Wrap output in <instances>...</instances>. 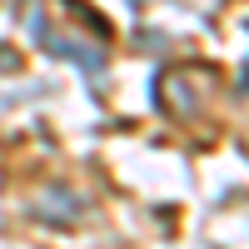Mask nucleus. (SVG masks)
Returning a JSON list of instances; mask_svg holds the SVG:
<instances>
[{
	"label": "nucleus",
	"mask_w": 249,
	"mask_h": 249,
	"mask_svg": "<svg viewBox=\"0 0 249 249\" xmlns=\"http://www.w3.org/2000/svg\"><path fill=\"white\" fill-rule=\"evenodd\" d=\"M20 5H25V0H20Z\"/></svg>",
	"instance_id": "nucleus-1"
}]
</instances>
